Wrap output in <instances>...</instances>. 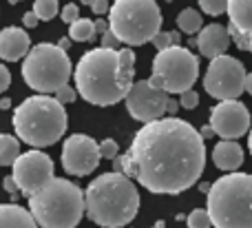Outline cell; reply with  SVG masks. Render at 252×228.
<instances>
[{"label":"cell","mask_w":252,"mask_h":228,"mask_svg":"<svg viewBox=\"0 0 252 228\" xmlns=\"http://www.w3.org/2000/svg\"><path fill=\"white\" fill-rule=\"evenodd\" d=\"M206 166L204 137L179 118L146 122L124 155L113 158V171L135 177L157 195H179L192 189Z\"/></svg>","instance_id":"cell-1"},{"label":"cell","mask_w":252,"mask_h":228,"mask_svg":"<svg viewBox=\"0 0 252 228\" xmlns=\"http://www.w3.org/2000/svg\"><path fill=\"white\" fill-rule=\"evenodd\" d=\"M75 89L95 106H111L124 100L135 82L133 49L95 47L75 65Z\"/></svg>","instance_id":"cell-2"},{"label":"cell","mask_w":252,"mask_h":228,"mask_svg":"<svg viewBox=\"0 0 252 228\" xmlns=\"http://www.w3.org/2000/svg\"><path fill=\"white\" fill-rule=\"evenodd\" d=\"M84 208L93 224L102 228H124L139 211V193L128 175L104 173L84 191Z\"/></svg>","instance_id":"cell-3"},{"label":"cell","mask_w":252,"mask_h":228,"mask_svg":"<svg viewBox=\"0 0 252 228\" xmlns=\"http://www.w3.org/2000/svg\"><path fill=\"white\" fill-rule=\"evenodd\" d=\"M13 131L20 142L35 149L56 144L66 133L64 104L47 93L27 98L13 111Z\"/></svg>","instance_id":"cell-4"},{"label":"cell","mask_w":252,"mask_h":228,"mask_svg":"<svg viewBox=\"0 0 252 228\" xmlns=\"http://www.w3.org/2000/svg\"><path fill=\"white\" fill-rule=\"evenodd\" d=\"M27 199L40 228H75L87 213L84 191L64 177H51Z\"/></svg>","instance_id":"cell-5"},{"label":"cell","mask_w":252,"mask_h":228,"mask_svg":"<svg viewBox=\"0 0 252 228\" xmlns=\"http://www.w3.org/2000/svg\"><path fill=\"white\" fill-rule=\"evenodd\" d=\"M206 211L215 228H252V175L230 171L206 195Z\"/></svg>","instance_id":"cell-6"},{"label":"cell","mask_w":252,"mask_h":228,"mask_svg":"<svg viewBox=\"0 0 252 228\" xmlns=\"http://www.w3.org/2000/svg\"><path fill=\"white\" fill-rule=\"evenodd\" d=\"M109 27L124 44L139 47L161 29V11L155 0H115L109 9Z\"/></svg>","instance_id":"cell-7"},{"label":"cell","mask_w":252,"mask_h":228,"mask_svg":"<svg viewBox=\"0 0 252 228\" xmlns=\"http://www.w3.org/2000/svg\"><path fill=\"white\" fill-rule=\"evenodd\" d=\"M71 60L64 49L51 42H40L29 49L22 62V78L27 87L38 93H56L60 87L69 84Z\"/></svg>","instance_id":"cell-8"},{"label":"cell","mask_w":252,"mask_h":228,"mask_svg":"<svg viewBox=\"0 0 252 228\" xmlns=\"http://www.w3.org/2000/svg\"><path fill=\"white\" fill-rule=\"evenodd\" d=\"M199 58L182 44H170L153 58V75L148 82L155 89L170 93H184L192 89L199 75Z\"/></svg>","instance_id":"cell-9"},{"label":"cell","mask_w":252,"mask_h":228,"mask_svg":"<svg viewBox=\"0 0 252 228\" xmlns=\"http://www.w3.org/2000/svg\"><path fill=\"white\" fill-rule=\"evenodd\" d=\"M246 69L237 58L217 56L210 60L204 75V87L215 100H237L246 91Z\"/></svg>","instance_id":"cell-10"},{"label":"cell","mask_w":252,"mask_h":228,"mask_svg":"<svg viewBox=\"0 0 252 228\" xmlns=\"http://www.w3.org/2000/svg\"><path fill=\"white\" fill-rule=\"evenodd\" d=\"M11 168H13L11 175L18 184V191L25 197L33 195L35 191L42 189L53 177V160L40 149L20 153L16 158V162L11 164Z\"/></svg>","instance_id":"cell-11"},{"label":"cell","mask_w":252,"mask_h":228,"mask_svg":"<svg viewBox=\"0 0 252 228\" xmlns=\"http://www.w3.org/2000/svg\"><path fill=\"white\" fill-rule=\"evenodd\" d=\"M124 100L130 118L146 124L153 122V120L164 118L170 96L161 89H155L148 80H139V82H133V87L126 93Z\"/></svg>","instance_id":"cell-12"},{"label":"cell","mask_w":252,"mask_h":228,"mask_svg":"<svg viewBox=\"0 0 252 228\" xmlns=\"http://www.w3.org/2000/svg\"><path fill=\"white\" fill-rule=\"evenodd\" d=\"M100 144L84 133H73L64 140L62 146V168L69 175L84 177L93 173L100 164Z\"/></svg>","instance_id":"cell-13"},{"label":"cell","mask_w":252,"mask_h":228,"mask_svg":"<svg viewBox=\"0 0 252 228\" xmlns=\"http://www.w3.org/2000/svg\"><path fill=\"white\" fill-rule=\"evenodd\" d=\"M208 124L221 140H239L250 131V111L239 100H221L210 109Z\"/></svg>","instance_id":"cell-14"},{"label":"cell","mask_w":252,"mask_h":228,"mask_svg":"<svg viewBox=\"0 0 252 228\" xmlns=\"http://www.w3.org/2000/svg\"><path fill=\"white\" fill-rule=\"evenodd\" d=\"M230 33H228V27L223 25H208L199 31L197 35V49L201 51L204 58H217V56H223L230 47Z\"/></svg>","instance_id":"cell-15"},{"label":"cell","mask_w":252,"mask_h":228,"mask_svg":"<svg viewBox=\"0 0 252 228\" xmlns=\"http://www.w3.org/2000/svg\"><path fill=\"white\" fill-rule=\"evenodd\" d=\"M31 49V38L20 27H7L0 31V58L7 62H18Z\"/></svg>","instance_id":"cell-16"},{"label":"cell","mask_w":252,"mask_h":228,"mask_svg":"<svg viewBox=\"0 0 252 228\" xmlns=\"http://www.w3.org/2000/svg\"><path fill=\"white\" fill-rule=\"evenodd\" d=\"M213 162L221 171H237L244 164V149L237 144V140H221L213 149Z\"/></svg>","instance_id":"cell-17"},{"label":"cell","mask_w":252,"mask_h":228,"mask_svg":"<svg viewBox=\"0 0 252 228\" xmlns=\"http://www.w3.org/2000/svg\"><path fill=\"white\" fill-rule=\"evenodd\" d=\"M0 228H38V222L18 204H0Z\"/></svg>","instance_id":"cell-18"},{"label":"cell","mask_w":252,"mask_h":228,"mask_svg":"<svg viewBox=\"0 0 252 228\" xmlns=\"http://www.w3.org/2000/svg\"><path fill=\"white\" fill-rule=\"evenodd\" d=\"M230 27L241 33H252V0H228Z\"/></svg>","instance_id":"cell-19"},{"label":"cell","mask_w":252,"mask_h":228,"mask_svg":"<svg viewBox=\"0 0 252 228\" xmlns=\"http://www.w3.org/2000/svg\"><path fill=\"white\" fill-rule=\"evenodd\" d=\"M20 155V142L18 137L0 133V166H11Z\"/></svg>","instance_id":"cell-20"},{"label":"cell","mask_w":252,"mask_h":228,"mask_svg":"<svg viewBox=\"0 0 252 228\" xmlns=\"http://www.w3.org/2000/svg\"><path fill=\"white\" fill-rule=\"evenodd\" d=\"M69 38L73 42H89L95 38V22L89 18H78L69 25Z\"/></svg>","instance_id":"cell-21"},{"label":"cell","mask_w":252,"mask_h":228,"mask_svg":"<svg viewBox=\"0 0 252 228\" xmlns=\"http://www.w3.org/2000/svg\"><path fill=\"white\" fill-rule=\"evenodd\" d=\"M177 27L184 31V33L195 35L197 31H201V13L192 7L184 9V11L177 16Z\"/></svg>","instance_id":"cell-22"},{"label":"cell","mask_w":252,"mask_h":228,"mask_svg":"<svg viewBox=\"0 0 252 228\" xmlns=\"http://www.w3.org/2000/svg\"><path fill=\"white\" fill-rule=\"evenodd\" d=\"M33 11L38 13L40 20H53L56 18V13L60 11V4H58V0H35L33 2Z\"/></svg>","instance_id":"cell-23"},{"label":"cell","mask_w":252,"mask_h":228,"mask_svg":"<svg viewBox=\"0 0 252 228\" xmlns=\"http://www.w3.org/2000/svg\"><path fill=\"white\" fill-rule=\"evenodd\" d=\"M186 224L188 228H213V220H210L206 208H195V211L188 213Z\"/></svg>","instance_id":"cell-24"},{"label":"cell","mask_w":252,"mask_h":228,"mask_svg":"<svg viewBox=\"0 0 252 228\" xmlns=\"http://www.w3.org/2000/svg\"><path fill=\"white\" fill-rule=\"evenodd\" d=\"M199 7L208 16H221L228 9V0H199Z\"/></svg>","instance_id":"cell-25"},{"label":"cell","mask_w":252,"mask_h":228,"mask_svg":"<svg viewBox=\"0 0 252 228\" xmlns=\"http://www.w3.org/2000/svg\"><path fill=\"white\" fill-rule=\"evenodd\" d=\"M228 33H230V40L237 44V47L252 53V33H241V31L232 29V27H228Z\"/></svg>","instance_id":"cell-26"},{"label":"cell","mask_w":252,"mask_h":228,"mask_svg":"<svg viewBox=\"0 0 252 228\" xmlns=\"http://www.w3.org/2000/svg\"><path fill=\"white\" fill-rule=\"evenodd\" d=\"M197 104H199V96H197L195 89H188V91L179 93V106L182 109L192 111V109H197Z\"/></svg>","instance_id":"cell-27"},{"label":"cell","mask_w":252,"mask_h":228,"mask_svg":"<svg viewBox=\"0 0 252 228\" xmlns=\"http://www.w3.org/2000/svg\"><path fill=\"white\" fill-rule=\"evenodd\" d=\"M118 153H120V144L115 140H111V137H106V140H102L100 142V155L104 160H113V158H118Z\"/></svg>","instance_id":"cell-28"},{"label":"cell","mask_w":252,"mask_h":228,"mask_svg":"<svg viewBox=\"0 0 252 228\" xmlns=\"http://www.w3.org/2000/svg\"><path fill=\"white\" fill-rule=\"evenodd\" d=\"M53 98H56L58 102H62V104H69V102H73L75 98H78V89H73L71 84H64V87L58 89Z\"/></svg>","instance_id":"cell-29"},{"label":"cell","mask_w":252,"mask_h":228,"mask_svg":"<svg viewBox=\"0 0 252 228\" xmlns=\"http://www.w3.org/2000/svg\"><path fill=\"white\" fill-rule=\"evenodd\" d=\"M151 44L157 49V51H161V49L170 47V44H173V40H170V33H166V31H161V29H159L155 35H153Z\"/></svg>","instance_id":"cell-30"},{"label":"cell","mask_w":252,"mask_h":228,"mask_svg":"<svg viewBox=\"0 0 252 228\" xmlns=\"http://www.w3.org/2000/svg\"><path fill=\"white\" fill-rule=\"evenodd\" d=\"M120 44H122V40H120L118 35H115L113 31H111V27H109V29H106L104 33H102V44H100V47H106V49H120Z\"/></svg>","instance_id":"cell-31"},{"label":"cell","mask_w":252,"mask_h":228,"mask_svg":"<svg viewBox=\"0 0 252 228\" xmlns=\"http://www.w3.org/2000/svg\"><path fill=\"white\" fill-rule=\"evenodd\" d=\"M60 16H62V20H64L66 25H71V22H75V20H78V18H80V9H78V4H73V2H71V4H66V7L60 11Z\"/></svg>","instance_id":"cell-32"},{"label":"cell","mask_w":252,"mask_h":228,"mask_svg":"<svg viewBox=\"0 0 252 228\" xmlns=\"http://www.w3.org/2000/svg\"><path fill=\"white\" fill-rule=\"evenodd\" d=\"M109 0H93L91 2V11L95 16H104V13H109Z\"/></svg>","instance_id":"cell-33"},{"label":"cell","mask_w":252,"mask_h":228,"mask_svg":"<svg viewBox=\"0 0 252 228\" xmlns=\"http://www.w3.org/2000/svg\"><path fill=\"white\" fill-rule=\"evenodd\" d=\"M9 84H11V73H9V69L4 65H0V93L7 91Z\"/></svg>","instance_id":"cell-34"},{"label":"cell","mask_w":252,"mask_h":228,"mask_svg":"<svg viewBox=\"0 0 252 228\" xmlns=\"http://www.w3.org/2000/svg\"><path fill=\"white\" fill-rule=\"evenodd\" d=\"M38 22H40V18H38V13H35V11H27L25 18H22V25H25L27 29H33V27H38Z\"/></svg>","instance_id":"cell-35"},{"label":"cell","mask_w":252,"mask_h":228,"mask_svg":"<svg viewBox=\"0 0 252 228\" xmlns=\"http://www.w3.org/2000/svg\"><path fill=\"white\" fill-rule=\"evenodd\" d=\"M2 189L7 191V193H11V195L18 193V184H16V180H13V175L4 177V180H2Z\"/></svg>","instance_id":"cell-36"},{"label":"cell","mask_w":252,"mask_h":228,"mask_svg":"<svg viewBox=\"0 0 252 228\" xmlns=\"http://www.w3.org/2000/svg\"><path fill=\"white\" fill-rule=\"evenodd\" d=\"M199 135L204 137V140H210V137H215V129L210 127V124H206L204 129H199Z\"/></svg>","instance_id":"cell-37"},{"label":"cell","mask_w":252,"mask_h":228,"mask_svg":"<svg viewBox=\"0 0 252 228\" xmlns=\"http://www.w3.org/2000/svg\"><path fill=\"white\" fill-rule=\"evenodd\" d=\"M106 29H109V22L102 20V18H97L95 20V33H104Z\"/></svg>","instance_id":"cell-38"},{"label":"cell","mask_w":252,"mask_h":228,"mask_svg":"<svg viewBox=\"0 0 252 228\" xmlns=\"http://www.w3.org/2000/svg\"><path fill=\"white\" fill-rule=\"evenodd\" d=\"M177 109H179V100H173V98H170V100H168V106H166V113H175Z\"/></svg>","instance_id":"cell-39"},{"label":"cell","mask_w":252,"mask_h":228,"mask_svg":"<svg viewBox=\"0 0 252 228\" xmlns=\"http://www.w3.org/2000/svg\"><path fill=\"white\" fill-rule=\"evenodd\" d=\"M58 47L64 49V51H69V47H71V38H69V35H66V38H62L60 42H58Z\"/></svg>","instance_id":"cell-40"},{"label":"cell","mask_w":252,"mask_h":228,"mask_svg":"<svg viewBox=\"0 0 252 228\" xmlns=\"http://www.w3.org/2000/svg\"><path fill=\"white\" fill-rule=\"evenodd\" d=\"M170 40H173V44H182V33L179 31H170Z\"/></svg>","instance_id":"cell-41"},{"label":"cell","mask_w":252,"mask_h":228,"mask_svg":"<svg viewBox=\"0 0 252 228\" xmlns=\"http://www.w3.org/2000/svg\"><path fill=\"white\" fill-rule=\"evenodd\" d=\"M246 91H248L250 96H252V71H250L248 75H246Z\"/></svg>","instance_id":"cell-42"},{"label":"cell","mask_w":252,"mask_h":228,"mask_svg":"<svg viewBox=\"0 0 252 228\" xmlns=\"http://www.w3.org/2000/svg\"><path fill=\"white\" fill-rule=\"evenodd\" d=\"M210 186H213V184H208V182H201V184H199V191H201V193H206V195H208Z\"/></svg>","instance_id":"cell-43"},{"label":"cell","mask_w":252,"mask_h":228,"mask_svg":"<svg viewBox=\"0 0 252 228\" xmlns=\"http://www.w3.org/2000/svg\"><path fill=\"white\" fill-rule=\"evenodd\" d=\"M9 106H11V100L2 98V100H0V109H9Z\"/></svg>","instance_id":"cell-44"},{"label":"cell","mask_w":252,"mask_h":228,"mask_svg":"<svg viewBox=\"0 0 252 228\" xmlns=\"http://www.w3.org/2000/svg\"><path fill=\"white\" fill-rule=\"evenodd\" d=\"M248 146H250V155H252V129H250V135H248Z\"/></svg>","instance_id":"cell-45"},{"label":"cell","mask_w":252,"mask_h":228,"mask_svg":"<svg viewBox=\"0 0 252 228\" xmlns=\"http://www.w3.org/2000/svg\"><path fill=\"white\" fill-rule=\"evenodd\" d=\"M153 228H164V222H157V224L153 226Z\"/></svg>","instance_id":"cell-46"},{"label":"cell","mask_w":252,"mask_h":228,"mask_svg":"<svg viewBox=\"0 0 252 228\" xmlns=\"http://www.w3.org/2000/svg\"><path fill=\"white\" fill-rule=\"evenodd\" d=\"M80 2H82V4H91L93 0H80Z\"/></svg>","instance_id":"cell-47"},{"label":"cell","mask_w":252,"mask_h":228,"mask_svg":"<svg viewBox=\"0 0 252 228\" xmlns=\"http://www.w3.org/2000/svg\"><path fill=\"white\" fill-rule=\"evenodd\" d=\"M18 2H22V0H9V4H18Z\"/></svg>","instance_id":"cell-48"}]
</instances>
